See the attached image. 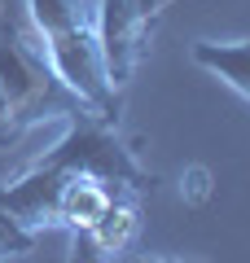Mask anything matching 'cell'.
<instances>
[{
	"label": "cell",
	"instance_id": "6da1fadb",
	"mask_svg": "<svg viewBox=\"0 0 250 263\" xmlns=\"http://www.w3.org/2000/svg\"><path fill=\"white\" fill-rule=\"evenodd\" d=\"M140 149H145V141L128 136L123 119H110L101 110H83L75 119H66V136L53 149L27 158L22 167L27 171H57V176L83 171V176H97V180L123 189V193H136L145 202L158 189V171L145 167Z\"/></svg>",
	"mask_w": 250,
	"mask_h": 263
},
{
	"label": "cell",
	"instance_id": "7a4b0ae2",
	"mask_svg": "<svg viewBox=\"0 0 250 263\" xmlns=\"http://www.w3.org/2000/svg\"><path fill=\"white\" fill-rule=\"evenodd\" d=\"M0 88H5V97L13 105V119H18L22 136L31 127L66 123L75 114L93 110L83 97H75L57 79V70L44 57V44L9 18H0Z\"/></svg>",
	"mask_w": 250,
	"mask_h": 263
},
{
	"label": "cell",
	"instance_id": "3957f363",
	"mask_svg": "<svg viewBox=\"0 0 250 263\" xmlns=\"http://www.w3.org/2000/svg\"><path fill=\"white\" fill-rule=\"evenodd\" d=\"M40 44H44V57L57 70V79H62L75 97H83L93 110L110 114V119H123V92H114L110 75H105L101 40H97V18L57 27V31H48V35H40Z\"/></svg>",
	"mask_w": 250,
	"mask_h": 263
},
{
	"label": "cell",
	"instance_id": "277c9868",
	"mask_svg": "<svg viewBox=\"0 0 250 263\" xmlns=\"http://www.w3.org/2000/svg\"><path fill=\"white\" fill-rule=\"evenodd\" d=\"M97 40H101L105 75H110L114 92L132 84V75L140 70L149 44H154V27L163 5L158 0H97Z\"/></svg>",
	"mask_w": 250,
	"mask_h": 263
},
{
	"label": "cell",
	"instance_id": "5b68a950",
	"mask_svg": "<svg viewBox=\"0 0 250 263\" xmlns=\"http://www.w3.org/2000/svg\"><path fill=\"white\" fill-rule=\"evenodd\" d=\"M140 197H114L97 224L70 233V263H114L128 254V246L140 233Z\"/></svg>",
	"mask_w": 250,
	"mask_h": 263
},
{
	"label": "cell",
	"instance_id": "8992f818",
	"mask_svg": "<svg viewBox=\"0 0 250 263\" xmlns=\"http://www.w3.org/2000/svg\"><path fill=\"white\" fill-rule=\"evenodd\" d=\"M22 171H27V167H22ZM48 176H57V171H48ZM114 197H136V193H123V189L105 184V180H97V176H83V171H75V176H57L53 228L75 233V228L97 224V219L114 206Z\"/></svg>",
	"mask_w": 250,
	"mask_h": 263
},
{
	"label": "cell",
	"instance_id": "52a82bcc",
	"mask_svg": "<svg viewBox=\"0 0 250 263\" xmlns=\"http://www.w3.org/2000/svg\"><path fill=\"white\" fill-rule=\"evenodd\" d=\"M189 57H193V66H202L206 75L224 79L250 105V40H193Z\"/></svg>",
	"mask_w": 250,
	"mask_h": 263
},
{
	"label": "cell",
	"instance_id": "ba28073f",
	"mask_svg": "<svg viewBox=\"0 0 250 263\" xmlns=\"http://www.w3.org/2000/svg\"><path fill=\"white\" fill-rule=\"evenodd\" d=\"M27 9H31V22H35L40 35H48V31H57V27H70V22L97 18V13L88 9V0H27Z\"/></svg>",
	"mask_w": 250,
	"mask_h": 263
},
{
	"label": "cell",
	"instance_id": "9c48e42d",
	"mask_svg": "<svg viewBox=\"0 0 250 263\" xmlns=\"http://www.w3.org/2000/svg\"><path fill=\"white\" fill-rule=\"evenodd\" d=\"M35 241H40L35 233H27V228H22L18 219L9 215V211L0 206V263H9V259H22V254H31V250H35Z\"/></svg>",
	"mask_w": 250,
	"mask_h": 263
},
{
	"label": "cell",
	"instance_id": "30bf717a",
	"mask_svg": "<svg viewBox=\"0 0 250 263\" xmlns=\"http://www.w3.org/2000/svg\"><path fill=\"white\" fill-rule=\"evenodd\" d=\"M211 193H215V176L202 162H193V167L180 171V197H185V206H206Z\"/></svg>",
	"mask_w": 250,
	"mask_h": 263
},
{
	"label": "cell",
	"instance_id": "8fae6325",
	"mask_svg": "<svg viewBox=\"0 0 250 263\" xmlns=\"http://www.w3.org/2000/svg\"><path fill=\"white\" fill-rule=\"evenodd\" d=\"M13 141H22V127H18V119H13V105H9V97H5V88H0V149H9Z\"/></svg>",
	"mask_w": 250,
	"mask_h": 263
},
{
	"label": "cell",
	"instance_id": "7c38bea8",
	"mask_svg": "<svg viewBox=\"0 0 250 263\" xmlns=\"http://www.w3.org/2000/svg\"><path fill=\"white\" fill-rule=\"evenodd\" d=\"M132 263H202V259H171V254H140Z\"/></svg>",
	"mask_w": 250,
	"mask_h": 263
}]
</instances>
